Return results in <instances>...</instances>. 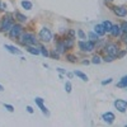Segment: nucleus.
Listing matches in <instances>:
<instances>
[{
	"label": "nucleus",
	"mask_w": 127,
	"mask_h": 127,
	"mask_svg": "<svg viewBox=\"0 0 127 127\" xmlns=\"http://www.w3.org/2000/svg\"><path fill=\"white\" fill-rule=\"evenodd\" d=\"M27 112H28V113H33L34 111H33V108H32L31 105H27Z\"/></svg>",
	"instance_id": "35"
},
{
	"label": "nucleus",
	"mask_w": 127,
	"mask_h": 127,
	"mask_svg": "<svg viewBox=\"0 0 127 127\" xmlns=\"http://www.w3.org/2000/svg\"><path fill=\"white\" fill-rule=\"evenodd\" d=\"M22 8L26 9V10H31L32 8H33V4H32L31 1H28V0H23L22 1Z\"/></svg>",
	"instance_id": "19"
},
{
	"label": "nucleus",
	"mask_w": 127,
	"mask_h": 127,
	"mask_svg": "<svg viewBox=\"0 0 127 127\" xmlns=\"http://www.w3.org/2000/svg\"><path fill=\"white\" fill-rule=\"evenodd\" d=\"M27 51L29 52L31 55H36V56L41 54V50L39 48H36L34 46H27Z\"/></svg>",
	"instance_id": "17"
},
{
	"label": "nucleus",
	"mask_w": 127,
	"mask_h": 127,
	"mask_svg": "<svg viewBox=\"0 0 127 127\" xmlns=\"http://www.w3.org/2000/svg\"><path fill=\"white\" fill-rule=\"evenodd\" d=\"M19 42L22 45H26V46H37L38 39L36 38V36L33 33L24 32V33H22V36L19 37Z\"/></svg>",
	"instance_id": "2"
},
{
	"label": "nucleus",
	"mask_w": 127,
	"mask_h": 127,
	"mask_svg": "<svg viewBox=\"0 0 127 127\" xmlns=\"http://www.w3.org/2000/svg\"><path fill=\"white\" fill-rule=\"evenodd\" d=\"M38 38L42 41V42H45V43H48V42L52 41V33H51V31L46 27L43 28H41L39 32H38Z\"/></svg>",
	"instance_id": "5"
},
{
	"label": "nucleus",
	"mask_w": 127,
	"mask_h": 127,
	"mask_svg": "<svg viewBox=\"0 0 127 127\" xmlns=\"http://www.w3.org/2000/svg\"><path fill=\"white\" fill-rule=\"evenodd\" d=\"M22 33H23V26L20 24V23H15V24L13 26V28L8 32L9 37L12 38V39H17V38H19L20 36H22Z\"/></svg>",
	"instance_id": "4"
},
{
	"label": "nucleus",
	"mask_w": 127,
	"mask_h": 127,
	"mask_svg": "<svg viewBox=\"0 0 127 127\" xmlns=\"http://www.w3.org/2000/svg\"><path fill=\"white\" fill-rule=\"evenodd\" d=\"M57 71H59V72H61V74H67V71H66V70H64V69H61V67H57Z\"/></svg>",
	"instance_id": "36"
},
{
	"label": "nucleus",
	"mask_w": 127,
	"mask_h": 127,
	"mask_svg": "<svg viewBox=\"0 0 127 127\" xmlns=\"http://www.w3.org/2000/svg\"><path fill=\"white\" fill-rule=\"evenodd\" d=\"M1 4H3V3H1V1H0V10H1Z\"/></svg>",
	"instance_id": "40"
},
{
	"label": "nucleus",
	"mask_w": 127,
	"mask_h": 127,
	"mask_svg": "<svg viewBox=\"0 0 127 127\" xmlns=\"http://www.w3.org/2000/svg\"><path fill=\"white\" fill-rule=\"evenodd\" d=\"M113 104H114L116 109L121 113H125L127 111V100H125V99H116Z\"/></svg>",
	"instance_id": "7"
},
{
	"label": "nucleus",
	"mask_w": 127,
	"mask_h": 127,
	"mask_svg": "<svg viewBox=\"0 0 127 127\" xmlns=\"http://www.w3.org/2000/svg\"><path fill=\"white\" fill-rule=\"evenodd\" d=\"M55 50L60 54H64V52H66V47H65V43H64V41H59L56 46H55Z\"/></svg>",
	"instance_id": "13"
},
{
	"label": "nucleus",
	"mask_w": 127,
	"mask_h": 127,
	"mask_svg": "<svg viewBox=\"0 0 127 127\" xmlns=\"http://www.w3.org/2000/svg\"><path fill=\"white\" fill-rule=\"evenodd\" d=\"M88 36H89V38H90V41H94V42H97L98 39H99V36L95 33V32L93 31V32H89L88 33Z\"/></svg>",
	"instance_id": "21"
},
{
	"label": "nucleus",
	"mask_w": 127,
	"mask_h": 127,
	"mask_svg": "<svg viewBox=\"0 0 127 127\" xmlns=\"http://www.w3.org/2000/svg\"><path fill=\"white\" fill-rule=\"evenodd\" d=\"M14 17H15V20H18L19 23H26L27 22V17L24 14H22V13H19V12H15Z\"/></svg>",
	"instance_id": "15"
},
{
	"label": "nucleus",
	"mask_w": 127,
	"mask_h": 127,
	"mask_svg": "<svg viewBox=\"0 0 127 127\" xmlns=\"http://www.w3.org/2000/svg\"><path fill=\"white\" fill-rule=\"evenodd\" d=\"M102 120H103L105 123L112 125V123L114 122V120H116L114 113H112V112H105V113H103V114H102Z\"/></svg>",
	"instance_id": "9"
},
{
	"label": "nucleus",
	"mask_w": 127,
	"mask_h": 127,
	"mask_svg": "<svg viewBox=\"0 0 127 127\" xmlns=\"http://www.w3.org/2000/svg\"><path fill=\"white\" fill-rule=\"evenodd\" d=\"M83 64H84V65H88L89 61H88V60H84V61H83Z\"/></svg>",
	"instance_id": "38"
},
{
	"label": "nucleus",
	"mask_w": 127,
	"mask_h": 127,
	"mask_svg": "<svg viewBox=\"0 0 127 127\" xmlns=\"http://www.w3.org/2000/svg\"><path fill=\"white\" fill-rule=\"evenodd\" d=\"M121 29H122V34H127V22L121 23Z\"/></svg>",
	"instance_id": "27"
},
{
	"label": "nucleus",
	"mask_w": 127,
	"mask_h": 127,
	"mask_svg": "<svg viewBox=\"0 0 127 127\" xmlns=\"http://www.w3.org/2000/svg\"><path fill=\"white\" fill-rule=\"evenodd\" d=\"M102 24H103V27H104L105 32H107V33H111L112 27H113V24H112V22H111V20H104V22H103Z\"/></svg>",
	"instance_id": "18"
},
{
	"label": "nucleus",
	"mask_w": 127,
	"mask_h": 127,
	"mask_svg": "<svg viewBox=\"0 0 127 127\" xmlns=\"http://www.w3.org/2000/svg\"><path fill=\"white\" fill-rule=\"evenodd\" d=\"M127 54V50H122V51H118V55H117V59H122L125 55Z\"/></svg>",
	"instance_id": "31"
},
{
	"label": "nucleus",
	"mask_w": 127,
	"mask_h": 127,
	"mask_svg": "<svg viewBox=\"0 0 127 127\" xmlns=\"http://www.w3.org/2000/svg\"><path fill=\"white\" fill-rule=\"evenodd\" d=\"M93 31H94L99 37H102V36L105 34V29H104L103 24H97V26H94V29H93Z\"/></svg>",
	"instance_id": "12"
},
{
	"label": "nucleus",
	"mask_w": 127,
	"mask_h": 127,
	"mask_svg": "<svg viewBox=\"0 0 127 127\" xmlns=\"http://www.w3.org/2000/svg\"><path fill=\"white\" fill-rule=\"evenodd\" d=\"M104 51H105V54H107V55H111V56L117 57L118 51H120V47H118L117 43H114V42H109V43L105 45Z\"/></svg>",
	"instance_id": "6"
},
{
	"label": "nucleus",
	"mask_w": 127,
	"mask_h": 127,
	"mask_svg": "<svg viewBox=\"0 0 127 127\" xmlns=\"http://www.w3.org/2000/svg\"><path fill=\"white\" fill-rule=\"evenodd\" d=\"M112 81H113L112 78H109V79H107V80H103V81H102V85H107V84H111Z\"/></svg>",
	"instance_id": "34"
},
{
	"label": "nucleus",
	"mask_w": 127,
	"mask_h": 127,
	"mask_svg": "<svg viewBox=\"0 0 127 127\" xmlns=\"http://www.w3.org/2000/svg\"><path fill=\"white\" fill-rule=\"evenodd\" d=\"M79 48L83 51V52H92L94 48H95V42L94 41H87V39H81L79 41V43H78Z\"/></svg>",
	"instance_id": "3"
},
{
	"label": "nucleus",
	"mask_w": 127,
	"mask_h": 127,
	"mask_svg": "<svg viewBox=\"0 0 127 127\" xmlns=\"http://www.w3.org/2000/svg\"><path fill=\"white\" fill-rule=\"evenodd\" d=\"M4 48L6 51H9L10 54H14V55H22V51H20L19 48H17L15 46L13 45H4Z\"/></svg>",
	"instance_id": "11"
},
{
	"label": "nucleus",
	"mask_w": 127,
	"mask_h": 127,
	"mask_svg": "<svg viewBox=\"0 0 127 127\" xmlns=\"http://www.w3.org/2000/svg\"><path fill=\"white\" fill-rule=\"evenodd\" d=\"M112 9H113V13L120 18H123L127 15V6H125V5H118V6L116 5Z\"/></svg>",
	"instance_id": "8"
},
{
	"label": "nucleus",
	"mask_w": 127,
	"mask_h": 127,
	"mask_svg": "<svg viewBox=\"0 0 127 127\" xmlns=\"http://www.w3.org/2000/svg\"><path fill=\"white\" fill-rule=\"evenodd\" d=\"M117 87H118V88H127V75H125V76L121 79V81L117 84Z\"/></svg>",
	"instance_id": "20"
},
{
	"label": "nucleus",
	"mask_w": 127,
	"mask_h": 127,
	"mask_svg": "<svg viewBox=\"0 0 127 127\" xmlns=\"http://www.w3.org/2000/svg\"><path fill=\"white\" fill-rule=\"evenodd\" d=\"M64 43H65V47H66V50H71L72 47H74V38H71V37H66L65 39H64Z\"/></svg>",
	"instance_id": "14"
},
{
	"label": "nucleus",
	"mask_w": 127,
	"mask_h": 127,
	"mask_svg": "<svg viewBox=\"0 0 127 127\" xmlns=\"http://www.w3.org/2000/svg\"><path fill=\"white\" fill-rule=\"evenodd\" d=\"M76 33H78L79 38H81V39H87V34H85V32H84L83 29H80V28H79Z\"/></svg>",
	"instance_id": "24"
},
{
	"label": "nucleus",
	"mask_w": 127,
	"mask_h": 127,
	"mask_svg": "<svg viewBox=\"0 0 127 127\" xmlns=\"http://www.w3.org/2000/svg\"><path fill=\"white\" fill-rule=\"evenodd\" d=\"M66 59H67L70 62H76V56H74V55H71V54L66 55Z\"/></svg>",
	"instance_id": "30"
},
{
	"label": "nucleus",
	"mask_w": 127,
	"mask_h": 127,
	"mask_svg": "<svg viewBox=\"0 0 127 127\" xmlns=\"http://www.w3.org/2000/svg\"><path fill=\"white\" fill-rule=\"evenodd\" d=\"M109 1H113V0H109Z\"/></svg>",
	"instance_id": "41"
},
{
	"label": "nucleus",
	"mask_w": 127,
	"mask_h": 127,
	"mask_svg": "<svg viewBox=\"0 0 127 127\" xmlns=\"http://www.w3.org/2000/svg\"><path fill=\"white\" fill-rule=\"evenodd\" d=\"M4 107H5V109H8L9 112H14V107L12 104H4Z\"/></svg>",
	"instance_id": "32"
},
{
	"label": "nucleus",
	"mask_w": 127,
	"mask_h": 127,
	"mask_svg": "<svg viewBox=\"0 0 127 127\" xmlns=\"http://www.w3.org/2000/svg\"><path fill=\"white\" fill-rule=\"evenodd\" d=\"M39 50H41V55L43 57H48L50 56V52H48V50L45 46H39Z\"/></svg>",
	"instance_id": "22"
},
{
	"label": "nucleus",
	"mask_w": 127,
	"mask_h": 127,
	"mask_svg": "<svg viewBox=\"0 0 127 127\" xmlns=\"http://www.w3.org/2000/svg\"><path fill=\"white\" fill-rule=\"evenodd\" d=\"M50 56H51L52 59H56V60H59V59H60V52H57V51L54 48V51H52L51 54H50Z\"/></svg>",
	"instance_id": "25"
},
{
	"label": "nucleus",
	"mask_w": 127,
	"mask_h": 127,
	"mask_svg": "<svg viewBox=\"0 0 127 127\" xmlns=\"http://www.w3.org/2000/svg\"><path fill=\"white\" fill-rule=\"evenodd\" d=\"M15 24V17L10 15V14H6L1 18V22H0V32H8L13 28V26Z\"/></svg>",
	"instance_id": "1"
},
{
	"label": "nucleus",
	"mask_w": 127,
	"mask_h": 127,
	"mask_svg": "<svg viewBox=\"0 0 127 127\" xmlns=\"http://www.w3.org/2000/svg\"><path fill=\"white\" fill-rule=\"evenodd\" d=\"M74 75H76V76H78L79 79H81L83 81H88V80H89L87 74H84V72L80 71V70H75V71H74Z\"/></svg>",
	"instance_id": "16"
},
{
	"label": "nucleus",
	"mask_w": 127,
	"mask_h": 127,
	"mask_svg": "<svg viewBox=\"0 0 127 127\" xmlns=\"http://www.w3.org/2000/svg\"><path fill=\"white\" fill-rule=\"evenodd\" d=\"M71 90H72L71 83H70V81H66V83H65V92H66V93H71Z\"/></svg>",
	"instance_id": "26"
},
{
	"label": "nucleus",
	"mask_w": 127,
	"mask_h": 127,
	"mask_svg": "<svg viewBox=\"0 0 127 127\" xmlns=\"http://www.w3.org/2000/svg\"><path fill=\"white\" fill-rule=\"evenodd\" d=\"M111 34L113 37H121L122 36V29H121V24H113Z\"/></svg>",
	"instance_id": "10"
},
{
	"label": "nucleus",
	"mask_w": 127,
	"mask_h": 127,
	"mask_svg": "<svg viewBox=\"0 0 127 127\" xmlns=\"http://www.w3.org/2000/svg\"><path fill=\"white\" fill-rule=\"evenodd\" d=\"M75 31H74V29H70L69 32H67V37H71V38H75Z\"/></svg>",
	"instance_id": "33"
},
{
	"label": "nucleus",
	"mask_w": 127,
	"mask_h": 127,
	"mask_svg": "<svg viewBox=\"0 0 127 127\" xmlns=\"http://www.w3.org/2000/svg\"><path fill=\"white\" fill-rule=\"evenodd\" d=\"M34 103L38 105L39 108H42V107H45V104H43V99L42 98H39V97H37V98H34Z\"/></svg>",
	"instance_id": "23"
},
{
	"label": "nucleus",
	"mask_w": 127,
	"mask_h": 127,
	"mask_svg": "<svg viewBox=\"0 0 127 127\" xmlns=\"http://www.w3.org/2000/svg\"><path fill=\"white\" fill-rule=\"evenodd\" d=\"M100 61H102V59H100V56H98V55H95V56H93V59H92V62L93 64H100Z\"/></svg>",
	"instance_id": "28"
},
{
	"label": "nucleus",
	"mask_w": 127,
	"mask_h": 127,
	"mask_svg": "<svg viewBox=\"0 0 127 127\" xmlns=\"http://www.w3.org/2000/svg\"><path fill=\"white\" fill-rule=\"evenodd\" d=\"M114 59H116V57H114V56H111V55H105V56L103 57V60H104L105 62H112Z\"/></svg>",
	"instance_id": "29"
},
{
	"label": "nucleus",
	"mask_w": 127,
	"mask_h": 127,
	"mask_svg": "<svg viewBox=\"0 0 127 127\" xmlns=\"http://www.w3.org/2000/svg\"><path fill=\"white\" fill-rule=\"evenodd\" d=\"M3 90H4V87L1 85V84H0V92H3Z\"/></svg>",
	"instance_id": "39"
},
{
	"label": "nucleus",
	"mask_w": 127,
	"mask_h": 127,
	"mask_svg": "<svg viewBox=\"0 0 127 127\" xmlns=\"http://www.w3.org/2000/svg\"><path fill=\"white\" fill-rule=\"evenodd\" d=\"M122 38H123V42H126V43H127V34H123Z\"/></svg>",
	"instance_id": "37"
}]
</instances>
